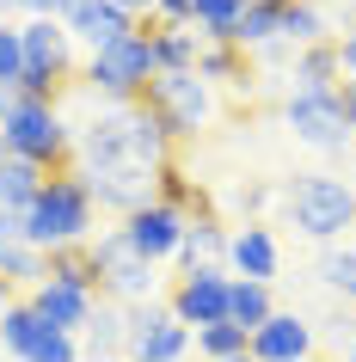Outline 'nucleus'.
<instances>
[{
    "mask_svg": "<svg viewBox=\"0 0 356 362\" xmlns=\"http://www.w3.org/2000/svg\"><path fill=\"white\" fill-rule=\"evenodd\" d=\"M277 203L289 215V228L314 246H344L356 233V185L338 172H295L277 191Z\"/></svg>",
    "mask_w": 356,
    "mask_h": 362,
    "instance_id": "f257e3e1",
    "label": "nucleus"
},
{
    "mask_svg": "<svg viewBox=\"0 0 356 362\" xmlns=\"http://www.w3.org/2000/svg\"><path fill=\"white\" fill-rule=\"evenodd\" d=\"M19 221H25V246H38L43 258H50V252L86 246L98 209H93V197H86V185H80V172L68 166V172H50V178H43V191L31 197V209H25Z\"/></svg>",
    "mask_w": 356,
    "mask_h": 362,
    "instance_id": "f03ea898",
    "label": "nucleus"
},
{
    "mask_svg": "<svg viewBox=\"0 0 356 362\" xmlns=\"http://www.w3.org/2000/svg\"><path fill=\"white\" fill-rule=\"evenodd\" d=\"M19 49H25L19 98L62 105V93L80 80V49H74V37H68V25L62 19H25L19 25Z\"/></svg>",
    "mask_w": 356,
    "mask_h": 362,
    "instance_id": "7ed1b4c3",
    "label": "nucleus"
},
{
    "mask_svg": "<svg viewBox=\"0 0 356 362\" xmlns=\"http://www.w3.org/2000/svg\"><path fill=\"white\" fill-rule=\"evenodd\" d=\"M160 74V62H154V37L148 25H135V31H123L117 43H105V49H93V56L80 62V80L93 86L105 105H135V98L148 93V80Z\"/></svg>",
    "mask_w": 356,
    "mask_h": 362,
    "instance_id": "20e7f679",
    "label": "nucleus"
},
{
    "mask_svg": "<svg viewBox=\"0 0 356 362\" xmlns=\"http://www.w3.org/2000/svg\"><path fill=\"white\" fill-rule=\"evenodd\" d=\"M135 105L154 117V129L166 135L172 148L190 141V135H203L209 123H215V86L197 80V68H190V74H154L148 93L135 98Z\"/></svg>",
    "mask_w": 356,
    "mask_h": 362,
    "instance_id": "39448f33",
    "label": "nucleus"
},
{
    "mask_svg": "<svg viewBox=\"0 0 356 362\" xmlns=\"http://www.w3.org/2000/svg\"><path fill=\"white\" fill-rule=\"evenodd\" d=\"M6 135V153H19L43 172H68L74 166V123L62 117V105H43V98H19L13 117L0 123Z\"/></svg>",
    "mask_w": 356,
    "mask_h": 362,
    "instance_id": "423d86ee",
    "label": "nucleus"
},
{
    "mask_svg": "<svg viewBox=\"0 0 356 362\" xmlns=\"http://www.w3.org/2000/svg\"><path fill=\"white\" fill-rule=\"evenodd\" d=\"M86 258H93V276H98V301L142 307V301H160V288H166L160 264L135 258V252L123 246V233H117V228L93 233V240H86Z\"/></svg>",
    "mask_w": 356,
    "mask_h": 362,
    "instance_id": "0eeeda50",
    "label": "nucleus"
},
{
    "mask_svg": "<svg viewBox=\"0 0 356 362\" xmlns=\"http://www.w3.org/2000/svg\"><path fill=\"white\" fill-rule=\"evenodd\" d=\"M282 123H289V135H295L301 148L326 153V160L356 148V129H350V117H344V105H338V86L332 93H289L282 98Z\"/></svg>",
    "mask_w": 356,
    "mask_h": 362,
    "instance_id": "6e6552de",
    "label": "nucleus"
},
{
    "mask_svg": "<svg viewBox=\"0 0 356 362\" xmlns=\"http://www.w3.org/2000/svg\"><path fill=\"white\" fill-rule=\"evenodd\" d=\"M0 350L13 362H80V338L56 332L50 320H38L25 295L0 301Z\"/></svg>",
    "mask_w": 356,
    "mask_h": 362,
    "instance_id": "1a4fd4ad",
    "label": "nucleus"
},
{
    "mask_svg": "<svg viewBox=\"0 0 356 362\" xmlns=\"http://www.w3.org/2000/svg\"><path fill=\"white\" fill-rule=\"evenodd\" d=\"M227 264H203V270H178L166 283V307L185 332H203V325H222L227 320Z\"/></svg>",
    "mask_w": 356,
    "mask_h": 362,
    "instance_id": "9d476101",
    "label": "nucleus"
},
{
    "mask_svg": "<svg viewBox=\"0 0 356 362\" xmlns=\"http://www.w3.org/2000/svg\"><path fill=\"white\" fill-rule=\"evenodd\" d=\"M190 332L172 320L166 301H142L130 307V325H123V362H185Z\"/></svg>",
    "mask_w": 356,
    "mask_h": 362,
    "instance_id": "9b49d317",
    "label": "nucleus"
},
{
    "mask_svg": "<svg viewBox=\"0 0 356 362\" xmlns=\"http://www.w3.org/2000/svg\"><path fill=\"white\" fill-rule=\"evenodd\" d=\"M117 233H123V246L135 252V258H148V264H172L178 258V240H185V209H172V203H142V209H130L123 221H117Z\"/></svg>",
    "mask_w": 356,
    "mask_h": 362,
    "instance_id": "f8f14e48",
    "label": "nucleus"
},
{
    "mask_svg": "<svg viewBox=\"0 0 356 362\" xmlns=\"http://www.w3.org/2000/svg\"><path fill=\"white\" fill-rule=\"evenodd\" d=\"M25 301H31L38 320H50L56 332H74V338L93 325V313H98V295H93L86 283H68V276H43Z\"/></svg>",
    "mask_w": 356,
    "mask_h": 362,
    "instance_id": "ddd939ff",
    "label": "nucleus"
},
{
    "mask_svg": "<svg viewBox=\"0 0 356 362\" xmlns=\"http://www.w3.org/2000/svg\"><path fill=\"white\" fill-rule=\"evenodd\" d=\"M282 264L277 252V233L270 221H240V228H227V276H246V283H270Z\"/></svg>",
    "mask_w": 356,
    "mask_h": 362,
    "instance_id": "4468645a",
    "label": "nucleus"
},
{
    "mask_svg": "<svg viewBox=\"0 0 356 362\" xmlns=\"http://www.w3.org/2000/svg\"><path fill=\"white\" fill-rule=\"evenodd\" d=\"M246 356L252 362H301V356H314V325L301 320V313H270V320L246 338Z\"/></svg>",
    "mask_w": 356,
    "mask_h": 362,
    "instance_id": "2eb2a0df",
    "label": "nucleus"
},
{
    "mask_svg": "<svg viewBox=\"0 0 356 362\" xmlns=\"http://www.w3.org/2000/svg\"><path fill=\"white\" fill-rule=\"evenodd\" d=\"M62 25H68V37H74L86 56H93V49H105V43H117L123 31H135V19H123L111 0H74V13H68Z\"/></svg>",
    "mask_w": 356,
    "mask_h": 362,
    "instance_id": "dca6fc26",
    "label": "nucleus"
},
{
    "mask_svg": "<svg viewBox=\"0 0 356 362\" xmlns=\"http://www.w3.org/2000/svg\"><path fill=\"white\" fill-rule=\"evenodd\" d=\"M197 80L222 86V93H252V86H258V62L246 56V49H227V43H203Z\"/></svg>",
    "mask_w": 356,
    "mask_h": 362,
    "instance_id": "f3484780",
    "label": "nucleus"
},
{
    "mask_svg": "<svg viewBox=\"0 0 356 362\" xmlns=\"http://www.w3.org/2000/svg\"><path fill=\"white\" fill-rule=\"evenodd\" d=\"M178 270H203V264H227V228L215 215H185V240H178Z\"/></svg>",
    "mask_w": 356,
    "mask_h": 362,
    "instance_id": "a211bd4d",
    "label": "nucleus"
},
{
    "mask_svg": "<svg viewBox=\"0 0 356 362\" xmlns=\"http://www.w3.org/2000/svg\"><path fill=\"white\" fill-rule=\"evenodd\" d=\"M148 37H154V62H160V74H190L197 56H203L197 25H160V19H148Z\"/></svg>",
    "mask_w": 356,
    "mask_h": 362,
    "instance_id": "6ab92c4d",
    "label": "nucleus"
},
{
    "mask_svg": "<svg viewBox=\"0 0 356 362\" xmlns=\"http://www.w3.org/2000/svg\"><path fill=\"white\" fill-rule=\"evenodd\" d=\"M277 43H289V49H314V43H332V25H326V13H319V0L282 6V13H277Z\"/></svg>",
    "mask_w": 356,
    "mask_h": 362,
    "instance_id": "aec40b11",
    "label": "nucleus"
},
{
    "mask_svg": "<svg viewBox=\"0 0 356 362\" xmlns=\"http://www.w3.org/2000/svg\"><path fill=\"white\" fill-rule=\"evenodd\" d=\"M289 80H295V93H332L338 80V49L332 43H314V49H295V62H289Z\"/></svg>",
    "mask_w": 356,
    "mask_h": 362,
    "instance_id": "412c9836",
    "label": "nucleus"
},
{
    "mask_svg": "<svg viewBox=\"0 0 356 362\" xmlns=\"http://www.w3.org/2000/svg\"><path fill=\"white\" fill-rule=\"evenodd\" d=\"M270 313H277V301H270V283H246V276H234V283H227V325L258 332Z\"/></svg>",
    "mask_w": 356,
    "mask_h": 362,
    "instance_id": "4be33fe9",
    "label": "nucleus"
},
{
    "mask_svg": "<svg viewBox=\"0 0 356 362\" xmlns=\"http://www.w3.org/2000/svg\"><path fill=\"white\" fill-rule=\"evenodd\" d=\"M43 178H50L43 166H31V160H19V153H6V160H0V209L25 215V209H31V197L43 191Z\"/></svg>",
    "mask_w": 356,
    "mask_h": 362,
    "instance_id": "5701e85b",
    "label": "nucleus"
},
{
    "mask_svg": "<svg viewBox=\"0 0 356 362\" xmlns=\"http://www.w3.org/2000/svg\"><path fill=\"white\" fill-rule=\"evenodd\" d=\"M43 276H50V258H43L38 246H25V240L0 246V295H6V288H25V295H31Z\"/></svg>",
    "mask_w": 356,
    "mask_h": 362,
    "instance_id": "b1692460",
    "label": "nucleus"
},
{
    "mask_svg": "<svg viewBox=\"0 0 356 362\" xmlns=\"http://www.w3.org/2000/svg\"><path fill=\"white\" fill-rule=\"evenodd\" d=\"M123 325H130V307L98 301L93 325L80 332V338H86V350H80V356H123Z\"/></svg>",
    "mask_w": 356,
    "mask_h": 362,
    "instance_id": "393cba45",
    "label": "nucleus"
},
{
    "mask_svg": "<svg viewBox=\"0 0 356 362\" xmlns=\"http://www.w3.org/2000/svg\"><path fill=\"white\" fill-rule=\"evenodd\" d=\"M246 6H252V0H197V37L203 43H227V49H234V25L246 19Z\"/></svg>",
    "mask_w": 356,
    "mask_h": 362,
    "instance_id": "a878e982",
    "label": "nucleus"
},
{
    "mask_svg": "<svg viewBox=\"0 0 356 362\" xmlns=\"http://www.w3.org/2000/svg\"><path fill=\"white\" fill-rule=\"evenodd\" d=\"M319 283L332 288V295H344V301H356V246H326L319 252Z\"/></svg>",
    "mask_w": 356,
    "mask_h": 362,
    "instance_id": "bb28decb",
    "label": "nucleus"
},
{
    "mask_svg": "<svg viewBox=\"0 0 356 362\" xmlns=\"http://www.w3.org/2000/svg\"><path fill=\"white\" fill-rule=\"evenodd\" d=\"M270 43H277V6H246V19L234 25V49L258 56V49H270Z\"/></svg>",
    "mask_w": 356,
    "mask_h": 362,
    "instance_id": "cd10ccee",
    "label": "nucleus"
},
{
    "mask_svg": "<svg viewBox=\"0 0 356 362\" xmlns=\"http://www.w3.org/2000/svg\"><path fill=\"white\" fill-rule=\"evenodd\" d=\"M246 338H252V332H240V325H203V332H190V344H197V350H203L209 362H234V356H246Z\"/></svg>",
    "mask_w": 356,
    "mask_h": 362,
    "instance_id": "c85d7f7f",
    "label": "nucleus"
},
{
    "mask_svg": "<svg viewBox=\"0 0 356 362\" xmlns=\"http://www.w3.org/2000/svg\"><path fill=\"white\" fill-rule=\"evenodd\" d=\"M25 74V49H19V25L0 19V86H19Z\"/></svg>",
    "mask_w": 356,
    "mask_h": 362,
    "instance_id": "c756f323",
    "label": "nucleus"
},
{
    "mask_svg": "<svg viewBox=\"0 0 356 362\" xmlns=\"http://www.w3.org/2000/svg\"><path fill=\"white\" fill-rule=\"evenodd\" d=\"M13 6H19L25 19H68L74 13V0H13Z\"/></svg>",
    "mask_w": 356,
    "mask_h": 362,
    "instance_id": "7c9ffc66",
    "label": "nucleus"
},
{
    "mask_svg": "<svg viewBox=\"0 0 356 362\" xmlns=\"http://www.w3.org/2000/svg\"><path fill=\"white\" fill-rule=\"evenodd\" d=\"M154 19L160 25H190L197 19V0H154Z\"/></svg>",
    "mask_w": 356,
    "mask_h": 362,
    "instance_id": "2f4dec72",
    "label": "nucleus"
},
{
    "mask_svg": "<svg viewBox=\"0 0 356 362\" xmlns=\"http://www.w3.org/2000/svg\"><path fill=\"white\" fill-rule=\"evenodd\" d=\"M332 49H338V74H344V80H356V31L332 37Z\"/></svg>",
    "mask_w": 356,
    "mask_h": 362,
    "instance_id": "473e14b6",
    "label": "nucleus"
},
{
    "mask_svg": "<svg viewBox=\"0 0 356 362\" xmlns=\"http://www.w3.org/2000/svg\"><path fill=\"white\" fill-rule=\"evenodd\" d=\"M117 13H123V19H135V25H148L154 19V0H111Z\"/></svg>",
    "mask_w": 356,
    "mask_h": 362,
    "instance_id": "72a5a7b5",
    "label": "nucleus"
},
{
    "mask_svg": "<svg viewBox=\"0 0 356 362\" xmlns=\"http://www.w3.org/2000/svg\"><path fill=\"white\" fill-rule=\"evenodd\" d=\"M13 240H25V221L13 209H0V246H13Z\"/></svg>",
    "mask_w": 356,
    "mask_h": 362,
    "instance_id": "f704fd0d",
    "label": "nucleus"
},
{
    "mask_svg": "<svg viewBox=\"0 0 356 362\" xmlns=\"http://www.w3.org/2000/svg\"><path fill=\"white\" fill-rule=\"evenodd\" d=\"M338 105H344V117H350V129H356V80H338Z\"/></svg>",
    "mask_w": 356,
    "mask_h": 362,
    "instance_id": "c9c22d12",
    "label": "nucleus"
},
{
    "mask_svg": "<svg viewBox=\"0 0 356 362\" xmlns=\"http://www.w3.org/2000/svg\"><path fill=\"white\" fill-rule=\"evenodd\" d=\"M13 105H19V86H0V123L13 117Z\"/></svg>",
    "mask_w": 356,
    "mask_h": 362,
    "instance_id": "e433bc0d",
    "label": "nucleus"
},
{
    "mask_svg": "<svg viewBox=\"0 0 356 362\" xmlns=\"http://www.w3.org/2000/svg\"><path fill=\"white\" fill-rule=\"evenodd\" d=\"M80 362H123V356H80Z\"/></svg>",
    "mask_w": 356,
    "mask_h": 362,
    "instance_id": "4c0bfd02",
    "label": "nucleus"
},
{
    "mask_svg": "<svg viewBox=\"0 0 356 362\" xmlns=\"http://www.w3.org/2000/svg\"><path fill=\"white\" fill-rule=\"evenodd\" d=\"M301 362H326V356H319V350H314V356H301Z\"/></svg>",
    "mask_w": 356,
    "mask_h": 362,
    "instance_id": "58836bf2",
    "label": "nucleus"
},
{
    "mask_svg": "<svg viewBox=\"0 0 356 362\" xmlns=\"http://www.w3.org/2000/svg\"><path fill=\"white\" fill-rule=\"evenodd\" d=\"M350 362H356V332H350Z\"/></svg>",
    "mask_w": 356,
    "mask_h": 362,
    "instance_id": "ea45409f",
    "label": "nucleus"
},
{
    "mask_svg": "<svg viewBox=\"0 0 356 362\" xmlns=\"http://www.w3.org/2000/svg\"><path fill=\"white\" fill-rule=\"evenodd\" d=\"M0 160H6V135H0Z\"/></svg>",
    "mask_w": 356,
    "mask_h": 362,
    "instance_id": "a19ab883",
    "label": "nucleus"
},
{
    "mask_svg": "<svg viewBox=\"0 0 356 362\" xmlns=\"http://www.w3.org/2000/svg\"><path fill=\"white\" fill-rule=\"evenodd\" d=\"M234 362H252V356H234Z\"/></svg>",
    "mask_w": 356,
    "mask_h": 362,
    "instance_id": "79ce46f5",
    "label": "nucleus"
},
{
    "mask_svg": "<svg viewBox=\"0 0 356 362\" xmlns=\"http://www.w3.org/2000/svg\"><path fill=\"white\" fill-rule=\"evenodd\" d=\"M350 153H356V148H350Z\"/></svg>",
    "mask_w": 356,
    "mask_h": 362,
    "instance_id": "37998d69",
    "label": "nucleus"
}]
</instances>
